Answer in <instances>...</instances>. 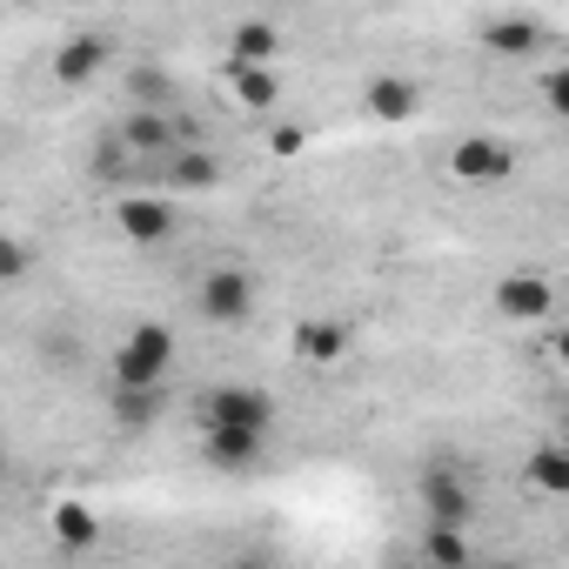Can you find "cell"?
I'll return each instance as SVG.
<instances>
[{
    "label": "cell",
    "mask_w": 569,
    "mask_h": 569,
    "mask_svg": "<svg viewBox=\"0 0 569 569\" xmlns=\"http://www.w3.org/2000/svg\"><path fill=\"white\" fill-rule=\"evenodd\" d=\"M416 502H422V522H476V509H482V489H476V469H469V456H456V449H436L422 469H416Z\"/></svg>",
    "instance_id": "obj_1"
},
{
    "label": "cell",
    "mask_w": 569,
    "mask_h": 569,
    "mask_svg": "<svg viewBox=\"0 0 569 569\" xmlns=\"http://www.w3.org/2000/svg\"><path fill=\"white\" fill-rule=\"evenodd\" d=\"M194 422L201 429H274V396L254 382H214L194 396Z\"/></svg>",
    "instance_id": "obj_2"
},
{
    "label": "cell",
    "mask_w": 569,
    "mask_h": 569,
    "mask_svg": "<svg viewBox=\"0 0 569 569\" xmlns=\"http://www.w3.org/2000/svg\"><path fill=\"white\" fill-rule=\"evenodd\" d=\"M108 369H114V382H168V369H174V329L168 322H134L114 342Z\"/></svg>",
    "instance_id": "obj_3"
},
{
    "label": "cell",
    "mask_w": 569,
    "mask_h": 569,
    "mask_svg": "<svg viewBox=\"0 0 569 569\" xmlns=\"http://www.w3.org/2000/svg\"><path fill=\"white\" fill-rule=\"evenodd\" d=\"M254 274L248 268H208L201 281H194V316L201 322H214V329H241L248 316H254Z\"/></svg>",
    "instance_id": "obj_4"
},
{
    "label": "cell",
    "mask_w": 569,
    "mask_h": 569,
    "mask_svg": "<svg viewBox=\"0 0 569 569\" xmlns=\"http://www.w3.org/2000/svg\"><path fill=\"white\" fill-rule=\"evenodd\" d=\"M114 228H121L128 248H161V241H174L181 214H174L168 194H154V188H128V194H114Z\"/></svg>",
    "instance_id": "obj_5"
},
{
    "label": "cell",
    "mask_w": 569,
    "mask_h": 569,
    "mask_svg": "<svg viewBox=\"0 0 569 569\" xmlns=\"http://www.w3.org/2000/svg\"><path fill=\"white\" fill-rule=\"evenodd\" d=\"M516 148L502 141V134H462L456 148H449V174L456 181H469V188H502V181H516Z\"/></svg>",
    "instance_id": "obj_6"
},
{
    "label": "cell",
    "mask_w": 569,
    "mask_h": 569,
    "mask_svg": "<svg viewBox=\"0 0 569 569\" xmlns=\"http://www.w3.org/2000/svg\"><path fill=\"white\" fill-rule=\"evenodd\" d=\"M108 61H114V41H108L101 28H81V34H68V41L54 48V61H48V74H54V88H68V94H81V88H94V81L108 74Z\"/></svg>",
    "instance_id": "obj_7"
},
{
    "label": "cell",
    "mask_w": 569,
    "mask_h": 569,
    "mask_svg": "<svg viewBox=\"0 0 569 569\" xmlns=\"http://www.w3.org/2000/svg\"><path fill=\"white\" fill-rule=\"evenodd\" d=\"M489 302H496V316H502V322L529 329V322H549V316H556V281L522 268V274H502V281H496Z\"/></svg>",
    "instance_id": "obj_8"
},
{
    "label": "cell",
    "mask_w": 569,
    "mask_h": 569,
    "mask_svg": "<svg viewBox=\"0 0 569 569\" xmlns=\"http://www.w3.org/2000/svg\"><path fill=\"white\" fill-rule=\"evenodd\" d=\"M201 462L214 476H248L268 462V429H201Z\"/></svg>",
    "instance_id": "obj_9"
},
{
    "label": "cell",
    "mask_w": 569,
    "mask_h": 569,
    "mask_svg": "<svg viewBox=\"0 0 569 569\" xmlns=\"http://www.w3.org/2000/svg\"><path fill=\"white\" fill-rule=\"evenodd\" d=\"M476 41H482L496 61H536V54L549 48V28H542L536 14H489V21L476 28Z\"/></svg>",
    "instance_id": "obj_10"
},
{
    "label": "cell",
    "mask_w": 569,
    "mask_h": 569,
    "mask_svg": "<svg viewBox=\"0 0 569 569\" xmlns=\"http://www.w3.org/2000/svg\"><path fill=\"white\" fill-rule=\"evenodd\" d=\"M154 174H161V188H174V194H208V188H221V161L208 154V141H188V148L161 154Z\"/></svg>",
    "instance_id": "obj_11"
},
{
    "label": "cell",
    "mask_w": 569,
    "mask_h": 569,
    "mask_svg": "<svg viewBox=\"0 0 569 569\" xmlns=\"http://www.w3.org/2000/svg\"><path fill=\"white\" fill-rule=\"evenodd\" d=\"M362 108H369V121H382V128H409V121L422 114V88H416L409 74H376V81L362 88Z\"/></svg>",
    "instance_id": "obj_12"
},
{
    "label": "cell",
    "mask_w": 569,
    "mask_h": 569,
    "mask_svg": "<svg viewBox=\"0 0 569 569\" xmlns=\"http://www.w3.org/2000/svg\"><path fill=\"white\" fill-rule=\"evenodd\" d=\"M349 322H336V316H302L296 322V356L309 362V369H336L342 356H349Z\"/></svg>",
    "instance_id": "obj_13"
},
{
    "label": "cell",
    "mask_w": 569,
    "mask_h": 569,
    "mask_svg": "<svg viewBox=\"0 0 569 569\" xmlns=\"http://www.w3.org/2000/svg\"><path fill=\"white\" fill-rule=\"evenodd\" d=\"M161 409H168V389H161V382H114V389H108L114 429H154Z\"/></svg>",
    "instance_id": "obj_14"
},
{
    "label": "cell",
    "mask_w": 569,
    "mask_h": 569,
    "mask_svg": "<svg viewBox=\"0 0 569 569\" xmlns=\"http://www.w3.org/2000/svg\"><path fill=\"white\" fill-rule=\"evenodd\" d=\"M228 101L248 114H268L281 101V74L268 61H228Z\"/></svg>",
    "instance_id": "obj_15"
},
{
    "label": "cell",
    "mask_w": 569,
    "mask_h": 569,
    "mask_svg": "<svg viewBox=\"0 0 569 569\" xmlns=\"http://www.w3.org/2000/svg\"><path fill=\"white\" fill-rule=\"evenodd\" d=\"M422 562H436V569H469V562H476L469 529H462V522H422Z\"/></svg>",
    "instance_id": "obj_16"
},
{
    "label": "cell",
    "mask_w": 569,
    "mask_h": 569,
    "mask_svg": "<svg viewBox=\"0 0 569 569\" xmlns=\"http://www.w3.org/2000/svg\"><path fill=\"white\" fill-rule=\"evenodd\" d=\"M522 469H529V482H536L542 496H569V449H562V442H536Z\"/></svg>",
    "instance_id": "obj_17"
},
{
    "label": "cell",
    "mask_w": 569,
    "mask_h": 569,
    "mask_svg": "<svg viewBox=\"0 0 569 569\" xmlns=\"http://www.w3.org/2000/svg\"><path fill=\"white\" fill-rule=\"evenodd\" d=\"M274 48H281L274 21H241V28L228 34V61H274Z\"/></svg>",
    "instance_id": "obj_18"
},
{
    "label": "cell",
    "mask_w": 569,
    "mask_h": 569,
    "mask_svg": "<svg viewBox=\"0 0 569 569\" xmlns=\"http://www.w3.org/2000/svg\"><path fill=\"white\" fill-rule=\"evenodd\" d=\"M54 536H61V549H94L101 516H94L88 502H61V509H54Z\"/></svg>",
    "instance_id": "obj_19"
},
{
    "label": "cell",
    "mask_w": 569,
    "mask_h": 569,
    "mask_svg": "<svg viewBox=\"0 0 569 569\" xmlns=\"http://www.w3.org/2000/svg\"><path fill=\"white\" fill-rule=\"evenodd\" d=\"M34 268H41V248L28 234H0V289H8V281H28Z\"/></svg>",
    "instance_id": "obj_20"
},
{
    "label": "cell",
    "mask_w": 569,
    "mask_h": 569,
    "mask_svg": "<svg viewBox=\"0 0 569 569\" xmlns=\"http://www.w3.org/2000/svg\"><path fill=\"white\" fill-rule=\"evenodd\" d=\"M128 94H134V101H148V108H168V94H174V88H168V74H161V68H134V74H128Z\"/></svg>",
    "instance_id": "obj_21"
},
{
    "label": "cell",
    "mask_w": 569,
    "mask_h": 569,
    "mask_svg": "<svg viewBox=\"0 0 569 569\" xmlns=\"http://www.w3.org/2000/svg\"><path fill=\"white\" fill-rule=\"evenodd\" d=\"M536 88H542V108L562 121V114H569V68H542V81H536Z\"/></svg>",
    "instance_id": "obj_22"
},
{
    "label": "cell",
    "mask_w": 569,
    "mask_h": 569,
    "mask_svg": "<svg viewBox=\"0 0 569 569\" xmlns=\"http://www.w3.org/2000/svg\"><path fill=\"white\" fill-rule=\"evenodd\" d=\"M302 148H309V121H281V128L268 134V154H281V161L302 154Z\"/></svg>",
    "instance_id": "obj_23"
},
{
    "label": "cell",
    "mask_w": 569,
    "mask_h": 569,
    "mask_svg": "<svg viewBox=\"0 0 569 569\" xmlns=\"http://www.w3.org/2000/svg\"><path fill=\"white\" fill-rule=\"evenodd\" d=\"M0 482H8V442H0Z\"/></svg>",
    "instance_id": "obj_24"
}]
</instances>
